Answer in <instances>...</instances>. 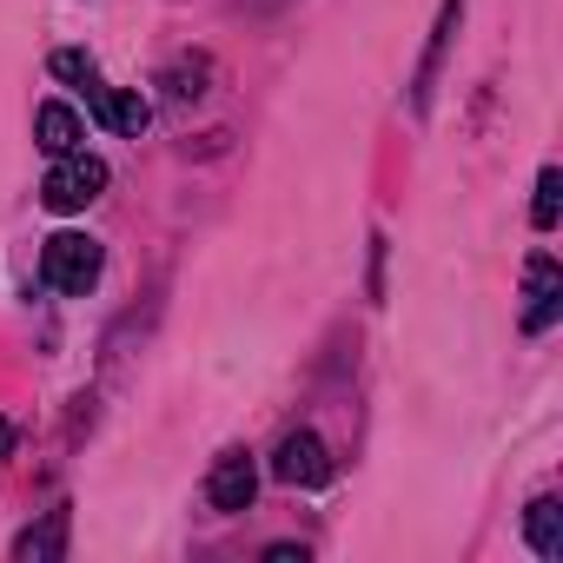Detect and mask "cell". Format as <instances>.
I'll return each mask as SVG.
<instances>
[{
	"label": "cell",
	"instance_id": "11",
	"mask_svg": "<svg viewBox=\"0 0 563 563\" xmlns=\"http://www.w3.org/2000/svg\"><path fill=\"white\" fill-rule=\"evenodd\" d=\"M556 212H563V173H556V166H543V173H537V199H530V225H537V232H550V225H556Z\"/></svg>",
	"mask_w": 563,
	"mask_h": 563
},
{
	"label": "cell",
	"instance_id": "15",
	"mask_svg": "<svg viewBox=\"0 0 563 563\" xmlns=\"http://www.w3.org/2000/svg\"><path fill=\"white\" fill-rule=\"evenodd\" d=\"M8 457H14V424L0 418V464H8Z\"/></svg>",
	"mask_w": 563,
	"mask_h": 563
},
{
	"label": "cell",
	"instance_id": "14",
	"mask_svg": "<svg viewBox=\"0 0 563 563\" xmlns=\"http://www.w3.org/2000/svg\"><path fill=\"white\" fill-rule=\"evenodd\" d=\"M265 563H306V550H299V543H272Z\"/></svg>",
	"mask_w": 563,
	"mask_h": 563
},
{
	"label": "cell",
	"instance_id": "8",
	"mask_svg": "<svg viewBox=\"0 0 563 563\" xmlns=\"http://www.w3.org/2000/svg\"><path fill=\"white\" fill-rule=\"evenodd\" d=\"M34 133H41V146L60 159V153H80V140H87V126H80V113L67 107V100H47L41 113H34Z\"/></svg>",
	"mask_w": 563,
	"mask_h": 563
},
{
	"label": "cell",
	"instance_id": "10",
	"mask_svg": "<svg viewBox=\"0 0 563 563\" xmlns=\"http://www.w3.org/2000/svg\"><path fill=\"white\" fill-rule=\"evenodd\" d=\"M457 14H464V0H444V14H438V34H431V54H424V67H418V107L431 100V80H438V60H444V47H451V34H457Z\"/></svg>",
	"mask_w": 563,
	"mask_h": 563
},
{
	"label": "cell",
	"instance_id": "6",
	"mask_svg": "<svg viewBox=\"0 0 563 563\" xmlns=\"http://www.w3.org/2000/svg\"><path fill=\"white\" fill-rule=\"evenodd\" d=\"M93 120L113 126V133H126V140H140L153 113H146V100L133 87H93Z\"/></svg>",
	"mask_w": 563,
	"mask_h": 563
},
{
	"label": "cell",
	"instance_id": "3",
	"mask_svg": "<svg viewBox=\"0 0 563 563\" xmlns=\"http://www.w3.org/2000/svg\"><path fill=\"white\" fill-rule=\"evenodd\" d=\"M556 312H563V272H556L550 252H530V265H523V332L530 339L550 332Z\"/></svg>",
	"mask_w": 563,
	"mask_h": 563
},
{
	"label": "cell",
	"instance_id": "2",
	"mask_svg": "<svg viewBox=\"0 0 563 563\" xmlns=\"http://www.w3.org/2000/svg\"><path fill=\"white\" fill-rule=\"evenodd\" d=\"M100 192H107V166L93 153H60L54 173L41 179V206L47 212H87Z\"/></svg>",
	"mask_w": 563,
	"mask_h": 563
},
{
	"label": "cell",
	"instance_id": "7",
	"mask_svg": "<svg viewBox=\"0 0 563 563\" xmlns=\"http://www.w3.org/2000/svg\"><path fill=\"white\" fill-rule=\"evenodd\" d=\"M67 523H74L67 510H47L34 530L14 537V556H21V563H60V556H67Z\"/></svg>",
	"mask_w": 563,
	"mask_h": 563
},
{
	"label": "cell",
	"instance_id": "4",
	"mask_svg": "<svg viewBox=\"0 0 563 563\" xmlns=\"http://www.w3.org/2000/svg\"><path fill=\"white\" fill-rule=\"evenodd\" d=\"M272 477L278 484H299V490H319L332 477V457H325V444L312 431H286L278 451H272Z\"/></svg>",
	"mask_w": 563,
	"mask_h": 563
},
{
	"label": "cell",
	"instance_id": "1",
	"mask_svg": "<svg viewBox=\"0 0 563 563\" xmlns=\"http://www.w3.org/2000/svg\"><path fill=\"white\" fill-rule=\"evenodd\" d=\"M41 278H47L54 292H67V299L93 292V278H100V245H93L87 232H54L47 252H41Z\"/></svg>",
	"mask_w": 563,
	"mask_h": 563
},
{
	"label": "cell",
	"instance_id": "12",
	"mask_svg": "<svg viewBox=\"0 0 563 563\" xmlns=\"http://www.w3.org/2000/svg\"><path fill=\"white\" fill-rule=\"evenodd\" d=\"M47 67H54V80H67V87H93V54H80V47H60Z\"/></svg>",
	"mask_w": 563,
	"mask_h": 563
},
{
	"label": "cell",
	"instance_id": "13",
	"mask_svg": "<svg viewBox=\"0 0 563 563\" xmlns=\"http://www.w3.org/2000/svg\"><path fill=\"white\" fill-rule=\"evenodd\" d=\"M199 80H206V60H179V67L166 74V93H173V100H199V93H206Z\"/></svg>",
	"mask_w": 563,
	"mask_h": 563
},
{
	"label": "cell",
	"instance_id": "5",
	"mask_svg": "<svg viewBox=\"0 0 563 563\" xmlns=\"http://www.w3.org/2000/svg\"><path fill=\"white\" fill-rule=\"evenodd\" d=\"M252 490H258V471H252L245 451H225V457L212 464V477H206V504H212V510H245Z\"/></svg>",
	"mask_w": 563,
	"mask_h": 563
},
{
	"label": "cell",
	"instance_id": "9",
	"mask_svg": "<svg viewBox=\"0 0 563 563\" xmlns=\"http://www.w3.org/2000/svg\"><path fill=\"white\" fill-rule=\"evenodd\" d=\"M523 537H530L537 556L556 563V556H563V504H556V497H537V504L523 510Z\"/></svg>",
	"mask_w": 563,
	"mask_h": 563
}]
</instances>
